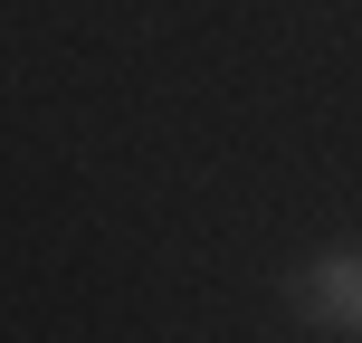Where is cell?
I'll list each match as a JSON object with an SVG mask.
<instances>
[{
	"mask_svg": "<svg viewBox=\"0 0 362 343\" xmlns=\"http://www.w3.org/2000/svg\"><path fill=\"white\" fill-rule=\"evenodd\" d=\"M296 306H305L315 325H334V334H362V248H334L325 267L296 286Z\"/></svg>",
	"mask_w": 362,
	"mask_h": 343,
	"instance_id": "cell-1",
	"label": "cell"
}]
</instances>
